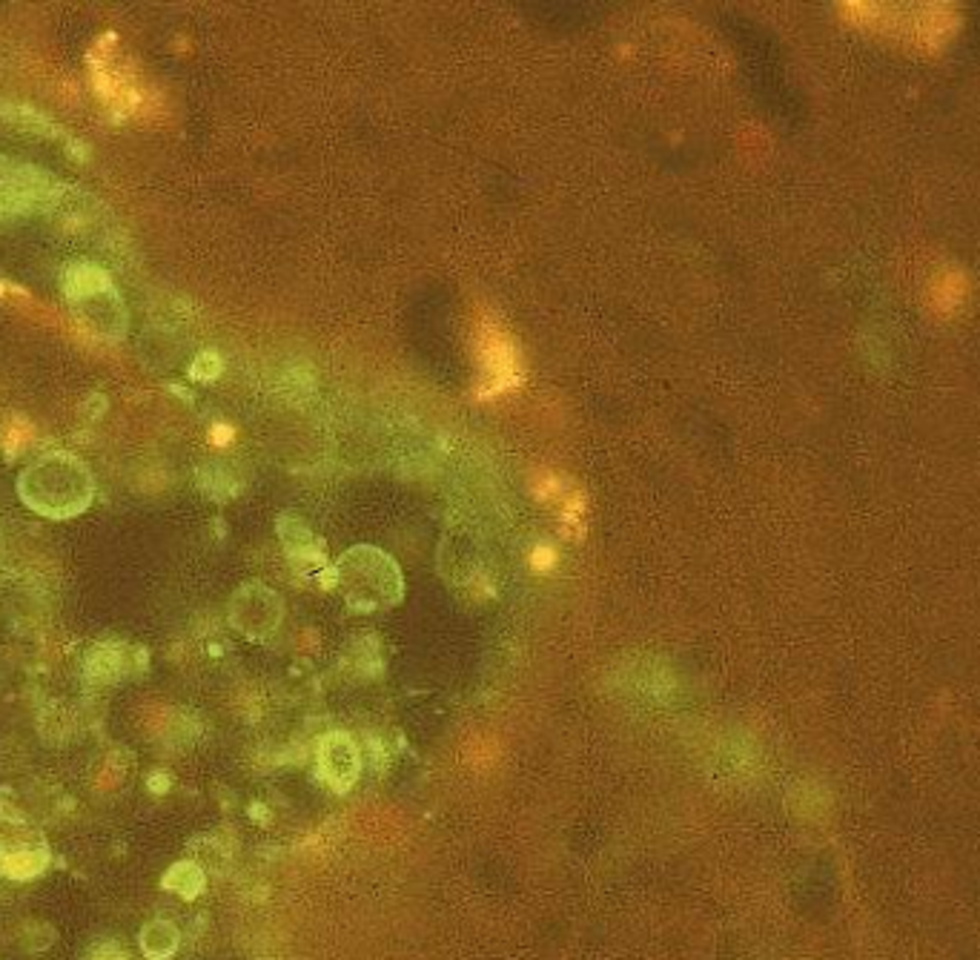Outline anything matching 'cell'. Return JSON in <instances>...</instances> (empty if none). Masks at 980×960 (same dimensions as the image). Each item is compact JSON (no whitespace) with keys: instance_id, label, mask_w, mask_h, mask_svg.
<instances>
[{"instance_id":"6da1fadb","label":"cell","mask_w":980,"mask_h":960,"mask_svg":"<svg viewBox=\"0 0 980 960\" xmlns=\"http://www.w3.org/2000/svg\"><path fill=\"white\" fill-rule=\"evenodd\" d=\"M21 502L43 519H75L95 499V476L81 456L55 450L35 459L18 476Z\"/></svg>"},{"instance_id":"4fadbf2b","label":"cell","mask_w":980,"mask_h":960,"mask_svg":"<svg viewBox=\"0 0 980 960\" xmlns=\"http://www.w3.org/2000/svg\"><path fill=\"white\" fill-rule=\"evenodd\" d=\"M531 493L536 502L542 505H551V502H562L568 496V488H565V476L556 473L551 468H539L531 476Z\"/></svg>"},{"instance_id":"7a4b0ae2","label":"cell","mask_w":980,"mask_h":960,"mask_svg":"<svg viewBox=\"0 0 980 960\" xmlns=\"http://www.w3.org/2000/svg\"><path fill=\"white\" fill-rule=\"evenodd\" d=\"M470 350L479 370V379L473 387V396L479 402H496L508 393H516L525 384L522 347L511 333V327L488 307H482L473 316Z\"/></svg>"},{"instance_id":"277c9868","label":"cell","mask_w":980,"mask_h":960,"mask_svg":"<svg viewBox=\"0 0 980 960\" xmlns=\"http://www.w3.org/2000/svg\"><path fill=\"white\" fill-rule=\"evenodd\" d=\"M78 324L84 327L89 336L104 339V342H121L127 333V310L124 301L118 296V290L112 287L107 293H98L92 299L69 304Z\"/></svg>"},{"instance_id":"5b68a950","label":"cell","mask_w":980,"mask_h":960,"mask_svg":"<svg viewBox=\"0 0 980 960\" xmlns=\"http://www.w3.org/2000/svg\"><path fill=\"white\" fill-rule=\"evenodd\" d=\"M321 771L324 777L336 786V789H347L356 774H359V751L356 746L344 737V734H333L321 740Z\"/></svg>"},{"instance_id":"8fae6325","label":"cell","mask_w":980,"mask_h":960,"mask_svg":"<svg viewBox=\"0 0 980 960\" xmlns=\"http://www.w3.org/2000/svg\"><path fill=\"white\" fill-rule=\"evenodd\" d=\"M204 886H207L204 869L198 863H192V860L172 863L170 869H167V875L161 877V889L184 897V900H195V897L204 892Z\"/></svg>"},{"instance_id":"2e32d148","label":"cell","mask_w":980,"mask_h":960,"mask_svg":"<svg viewBox=\"0 0 980 960\" xmlns=\"http://www.w3.org/2000/svg\"><path fill=\"white\" fill-rule=\"evenodd\" d=\"M104 410H107V399L101 393H92L84 402V416H89V419H101Z\"/></svg>"},{"instance_id":"3957f363","label":"cell","mask_w":980,"mask_h":960,"mask_svg":"<svg viewBox=\"0 0 980 960\" xmlns=\"http://www.w3.org/2000/svg\"><path fill=\"white\" fill-rule=\"evenodd\" d=\"M849 23H857L869 32L909 43L915 49H938L940 43L952 38L958 18L952 15V6H906V18H897L895 6L889 3H849Z\"/></svg>"},{"instance_id":"ac0fdd59","label":"cell","mask_w":980,"mask_h":960,"mask_svg":"<svg viewBox=\"0 0 980 960\" xmlns=\"http://www.w3.org/2000/svg\"><path fill=\"white\" fill-rule=\"evenodd\" d=\"M92 960H127V958L121 955V949H118L115 943H104V946H98V949H95Z\"/></svg>"},{"instance_id":"7c38bea8","label":"cell","mask_w":980,"mask_h":960,"mask_svg":"<svg viewBox=\"0 0 980 960\" xmlns=\"http://www.w3.org/2000/svg\"><path fill=\"white\" fill-rule=\"evenodd\" d=\"M585 511L588 499L579 488H571L568 496L562 499V536L565 539H582L585 536Z\"/></svg>"},{"instance_id":"9a60e30c","label":"cell","mask_w":980,"mask_h":960,"mask_svg":"<svg viewBox=\"0 0 980 960\" xmlns=\"http://www.w3.org/2000/svg\"><path fill=\"white\" fill-rule=\"evenodd\" d=\"M531 568H533V574H551L556 568V562H559V554H556V548L554 545H548V542H542V545H536L531 551Z\"/></svg>"},{"instance_id":"30bf717a","label":"cell","mask_w":980,"mask_h":960,"mask_svg":"<svg viewBox=\"0 0 980 960\" xmlns=\"http://www.w3.org/2000/svg\"><path fill=\"white\" fill-rule=\"evenodd\" d=\"M0 118H3L6 124H12V127L29 132V135H38V138H61V135H64L55 121H49L43 112L26 107V104L0 101Z\"/></svg>"},{"instance_id":"52a82bcc","label":"cell","mask_w":980,"mask_h":960,"mask_svg":"<svg viewBox=\"0 0 980 960\" xmlns=\"http://www.w3.org/2000/svg\"><path fill=\"white\" fill-rule=\"evenodd\" d=\"M127 671V648L124 645H109V642H98L89 651L84 665L86 680L95 685H118L127 677Z\"/></svg>"},{"instance_id":"8992f818","label":"cell","mask_w":980,"mask_h":960,"mask_svg":"<svg viewBox=\"0 0 980 960\" xmlns=\"http://www.w3.org/2000/svg\"><path fill=\"white\" fill-rule=\"evenodd\" d=\"M112 278L104 267L92 264V261H75L64 267L61 273V293H64L66 304H78V301L92 299L98 293L112 290Z\"/></svg>"},{"instance_id":"ba28073f","label":"cell","mask_w":980,"mask_h":960,"mask_svg":"<svg viewBox=\"0 0 980 960\" xmlns=\"http://www.w3.org/2000/svg\"><path fill=\"white\" fill-rule=\"evenodd\" d=\"M52 854L46 846H21V849H0V875L9 880H32L49 869Z\"/></svg>"},{"instance_id":"9c48e42d","label":"cell","mask_w":980,"mask_h":960,"mask_svg":"<svg viewBox=\"0 0 980 960\" xmlns=\"http://www.w3.org/2000/svg\"><path fill=\"white\" fill-rule=\"evenodd\" d=\"M138 946L147 960H170L181 946V932L170 920H150L138 935Z\"/></svg>"},{"instance_id":"5bb4252c","label":"cell","mask_w":980,"mask_h":960,"mask_svg":"<svg viewBox=\"0 0 980 960\" xmlns=\"http://www.w3.org/2000/svg\"><path fill=\"white\" fill-rule=\"evenodd\" d=\"M218 373H221V359L213 350H204L190 367V376L195 382H213Z\"/></svg>"},{"instance_id":"e0dca14e","label":"cell","mask_w":980,"mask_h":960,"mask_svg":"<svg viewBox=\"0 0 980 960\" xmlns=\"http://www.w3.org/2000/svg\"><path fill=\"white\" fill-rule=\"evenodd\" d=\"M210 442H213L215 448H224V445H230V442H233V427L215 425L213 436H210Z\"/></svg>"}]
</instances>
